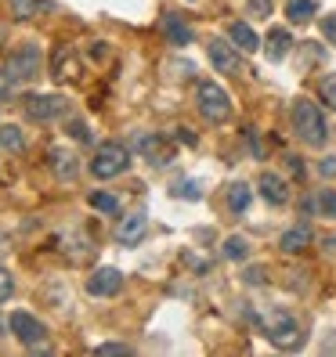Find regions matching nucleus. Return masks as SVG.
Wrapping results in <instances>:
<instances>
[{
  "mask_svg": "<svg viewBox=\"0 0 336 357\" xmlns=\"http://www.w3.org/2000/svg\"><path fill=\"white\" fill-rule=\"evenodd\" d=\"M293 130H297V137L304 144H311V148H322V144L329 141V126L322 119V108H318L315 102H308V97H300V102L293 105Z\"/></svg>",
  "mask_w": 336,
  "mask_h": 357,
  "instance_id": "obj_1",
  "label": "nucleus"
},
{
  "mask_svg": "<svg viewBox=\"0 0 336 357\" xmlns=\"http://www.w3.org/2000/svg\"><path fill=\"white\" fill-rule=\"evenodd\" d=\"M196 105L203 112V119H210V123H228L232 119V97H228V90H221V84H214V79H203L199 84Z\"/></svg>",
  "mask_w": 336,
  "mask_h": 357,
  "instance_id": "obj_2",
  "label": "nucleus"
},
{
  "mask_svg": "<svg viewBox=\"0 0 336 357\" xmlns=\"http://www.w3.org/2000/svg\"><path fill=\"white\" fill-rule=\"evenodd\" d=\"M264 332L279 350H300V343H304V332L290 311H271L264 318Z\"/></svg>",
  "mask_w": 336,
  "mask_h": 357,
  "instance_id": "obj_3",
  "label": "nucleus"
},
{
  "mask_svg": "<svg viewBox=\"0 0 336 357\" xmlns=\"http://www.w3.org/2000/svg\"><path fill=\"white\" fill-rule=\"evenodd\" d=\"M127 166H131V152H127V144H120V141L102 144L91 159V173L98 177V181H112V177H120Z\"/></svg>",
  "mask_w": 336,
  "mask_h": 357,
  "instance_id": "obj_4",
  "label": "nucleus"
},
{
  "mask_svg": "<svg viewBox=\"0 0 336 357\" xmlns=\"http://www.w3.org/2000/svg\"><path fill=\"white\" fill-rule=\"evenodd\" d=\"M40 65H44L40 47H37V44H22L19 51H11V55H8L4 73H8V79H11V84H26V79L40 76Z\"/></svg>",
  "mask_w": 336,
  "mask_h": 357,
  "instance_id": "obj_5",
  "label": "nucleus"
},
{
  "mask_svg": "<svg viewBox=\"0 0 336 357\" xmlns=\"http://www.w3.org/2000/svg\"><path fill=\"white\" fill-rule=\"evenodd\" d=\"M11 332L19 336V343H26L29 350H37V354H44L47 350V329H44V321H37L33 314H26V311H15L11 314Z\"/></svg>",
  "mask_w": 336,
  "mask_h": 357,
  "instance_id": "obj_6",
  "label": "nucleus"
},
{
  "mask_svg": "<svg viewBox=\"0 0 336 357\" xmlns=\"http://www.w3.org/2000/svg\"><path fill=\"white\" fill-rule=\"evenodd\" d=\"M22 108H26V116L33 123H51V119H58L62 112H66V97L62 94H29L22 102Z\"/></svg>",
  "mask_w": 336,
  "mask_h": 357,
  "instance_id": "obj_7",
  "label": "nucleus"
},
{
  "mask_svg": "<svg viewBox=\"0 0 336 357\" xmlns=\"http://www.w3.org/2000/svg\"><path fill=\"white\" fill-rule=\"evenodd\" d=\"M51 76L58 79V84H69V79H80V58L69 44H62L55 47V55H51Z\"/></svg>",
  "mask_w": 336,
  "mask_h": 357,
  "instance_id": "obj_8",
  "label": "nucleus"
},
{
  "mask_svg": "<svg viewBox=\"0 0 336 357\" xmlns=\"http://www.w3.org/2000/svg\"><path fill=\"white\" fill-rule=\"evenodd\" d=\"M120 289H123V274H120L116 267H98V271L87 278V292H91V296H98V300L116 296Z\"/></svg>",
  "mask_w": 336,
  "mask_h": 357,
  "instance_id": "obj_9",
  "label": "nucleus"
},
{
  "mask_svg": "<svg viewBox=\"0 0 336 357\" xmlns=\"http://www.w3.org/2000/svg\"><path fill=\"white\" fill-rule=\"evenodd\" d=\"M47 166H51V173L58 177V181H76L80 159L69 148H51V152H47Z\"/></svg>",
  "mask_w": 336,
  "mask_h": 357,
  "instance_id": "obj_10",
  "label": "nucleus"
},
{
  "mask_svg": "<svg viewBox=\"0 0 336 357\" xmlns=\"http://www.w3.org/2000/svg\"><path fill=\"white\" fill-rule=\"evenodd\" d=\"M145 231H149L145 213H131V217L116 227V242H120V246H138V242L145 238Z\"/></svg>",
  "mask_w": 336,
  "mask_h": 357,
  "instance_id": "obj_11",
  "label": "nucleus"
},
{
  "mask_svg": "<svg viewBox=\"0 0 336 357\" xmlns=\"http://www.w3.org/2000/svg\"><path fill=\"white\" fill-rule=\"evenodd\" d=\"M228 40L235 44V51H243V55H253L261 47V37L253 32V26H246V22H232L228 26Z\"/></svg>",
  "mask_w": 336,
  "mask_h": 357,
  "instance_id": "obj_12",
  "label": "nucleus"
},
{
  "mask_svg": "<svg viewBox=\"0 0 336 357\" xmlns=\"http://www.w3.org/2000/svg\"><path fill=\"white\" fill-rule=\"evenodd\" d=\"M163 37H167L174 47H185V44H192V29L185 26L181 15L167 11V15H163Z\"/></svg>",
  "mask_w": 336,
  "mask_h": 357,
  "instance_id": "obj_13",
  "label": "nucleus"
},
{
  "mask_svg": "<svg viewBox=\"0 0 336 357\" xmlns=\"http://www.w3.org/2000/svg\"><path fill=\"white\" fill-rule=\"evenodd\" d=\"M210 61H214V69H221V73H239V55H235V47L224 44V40L210 44Z\"/></svg>",
  "mask_w": 336,
  "mask_h": 357,
  "instance_id": "obj_14",
  "label": "nucleus"
},
{
  "mask_svg": "<svg viewBox=\"0 0 336 357\" xmlns=\"http://www.w3.org/2000/svg\"><path fill=\"white\" fill-rule=\"evenodd\" d=\"M290 47H293L290 32H286V29H271L268 40H264V55H268V61H282L286 55H290Z\"/></svg>",
  "mask_w": 336,
  "mask_h": 357,
  "instance_id": "obj_15",
  "label": "nucleus"
},
{
  "mask_svg": "<svg viewBox=\"0 0 336 357\" xmlns=\"http://www.w3.org/2000/svg\"><path fill=\"white\" fill-rule=\"evenodd\" d=\"M308 242H311V227L297 224V227H290V231L279 238V249L282 253H300V249H308Z\"/></svg>",
  "mask_w": 336,
  "mask_h": 357,
  "instance_id": "obj_16",
  "label": "nucleus"
},
{
  "mask_svg": "<svg viewBox=\"0 0 336 357\" xmlns=\"http://www.w3.org/2000/svg\"><path fill=\"white\" fill-rule=\"evenodd\" d=\"M257 188H261V195H264L271 206H282L286 199H290V191H286V181H282V177H275V173H264Z\"/></svg>",
  "mask_w": 336,
  "mask_h": 357,
  "instance_id": "obj_17",
  "label": "nucleus"
},
{
  "mask_svg": "<svg viewBox=\"0 0 336 357\" xmlns=\"http://www.w3.org/2000/svg\"><path fill=\"white\" fill-rule=\"evenodd\" d=\"M315 11H318L315 0H290V4H286V19L290 22H311Z\"/></svg>",
  "mask_w": 336,
  "mask_h": 357,
  "instance_id": "obj_18",
  "label": "nucleus"
},
{
  "mask_svg": "<svg viewBox=\"0 0 336 357\" xmlns=\"http://www.w3.org/2000/svg\"><path fill=\"white\" fill-rule=\"evenodd\" d=\"M250 199H253V191H250V184H243V181H235V184L228 188V209H232V213H246V206H250Z\"/></svg>",
  "mask_w": 336,
  "mask_h": 357,
  "instance_id": "obj_19",
  "label": "nucleus"
},
{
  "mask_svg": "<svg viewBox=\"0 0 336 357\" xmlns=\"http://www.w3.org/2000/svg\"><path fill=\"white\" fill-rule=\"evenodd\" d=\"M87 202H91V209H98V213H120V199L116 195H109V191H91L87 195Z\"/></svg>",
  "mask_w": 336,
  "mask_h": 357,
  "instance_id": "obj_20",
  "label": "nucleus"
},
{
  "mask_svg": "<svg viewBox=\"0 0 336 357\" xmlns=\"http://www.w3.org/2000/svg\"><path fill=\"white\" fill-rule=\"evenodd\" d=\"M0 148L19 155V152L26 148V137H22V130H19V126H0Z\"/></svg>",
  "mask_w": 336,
  "mask_h": 357,
  "instance_id": "obj_21",
  "label": "nucleus"
},
{
  "mask_svg": "<svg viewBox=\"0 0 336 357\" xmlns=\"http://www.w3.org/2000/svg\"><path fill=\"white\" fill-rule=\"evenodd\" d=\"M8 8H11V15L19 22H26V19H33V15L44 8V0H8Z\"/></svg>",
  "mask_w": 336,
  "mask_h": 357,
  "instance_id": "obj_22",
  "label": "nucleus"
},
{
  "mask_svg": "<svg viewBox=\"0 0 336 357\" xmlns=\"http://www.w3.org/2000/svg\"><path fill=\"white\" fill-rule=\"evenodd\" d=\"M318 97H322V105H329L336 112V76H322V84H318Z\"/></svg>",
  "mask_w": 336,
  "mask_h": 357,
  "instance_id": "obj_23",
  "label": "nucleus"
},
{
  "mask_svg": "<svg viewBox=\"0 0 336 357\" xmlns=\"http://www.w3.org/2000/svg\"><path fill=\"white\" fill-rule=\"evenodd\" d=\"M224 256H228V260H243L246 256V238L243 235H232L228 242H224Z\"/></svg>",
  "mask_w": 336,
  "mask_h": 357,
  "instance_id": "obj_24",
  "label": "nucleus"
},
{
  "mask_svg": "<svg viewBox=\"0 0 336 357\" xmlns=\"http://www.w3.org/2000/svg\"><path fill=\"white\" fill-rule=\"evenodd\" d=\"M318 213L336 220V191H318Z\"/></svg>",
  "mask_w": 336,
  "mask_h": 357,
  "instance_id": "obj_25",
  "label": "nucleus"
},
{
  "mask_svg": "<svg viewBox=\"0 0 336 357\" xmlns=\"http://www.w3.org/2000/svg\"><path fill=\"white\" fill-rule=\"evenodd\" d=\"M174 195H181V199H199V184L196 181H178L174 184Z\"/></svg>",
  "mask_w": 336,
  "mask_h": 357,
  "instance_id": "obj_26",
  "label": "nucleus"
},
{
  "mask_svg": "<svg viewBox=\"0 0 336 357\" xmlns=\"http://www.w3.org/2000/svg\"><path fill=\"white\" fill-rule=\"evenodd\" d=\"M69 134H73V141H80V144H87V141H91L87 123H80V119H69Z\"/></svg>",
  "mask_w": 336,
  "mask_h": 357,
  "instance_id": "obj_27",
  "label": "nucleus"
},
{
  "mask_svg": "<svg viewBox=\"0 0 336 357\" xmlns=\"http://www.w3.org/2000/svg\"><path fill=\"white\" fill-rule=\"evenodd\" d=\"M11 292H15V282H11V274H8L4 267H0V303H4V300L11 296Z\"/></svg>",
  "mask_w": 336,
  "mask_h": 357,
  "instance_id": "obj_28",
  "label": "nucleus"
},
{
  "mask_svg": "<svg viewBox=\"0 0 336 357\" xmlns=\"http://www.w3.org/2000/svg\"><path fill=\"white\" fill-rule=\"evenodd\" d=\"M322 32H326V40H329V44H336V11L322 19Z\"/></svg>",
  "mask_w": 336,
  "mask_h": 357,
  "instance_id": "obj_29",
  "label": "nucleus"
},
{
  "mask_svg": "<svg viewBox=\"0 0 336 357\" xmlns=\"http://www.w3.org/2000/svg\"><path fill=\"white\" fill-rule=\"evenodd\" d=\"M94 354H131V347H123V343H102Z\"/></svg>",
  "mask_w": 336,
  "mask_h": 357,
  "instance_id": "obj_30",
  "label": "nucleus"
},
{
  "mask_svg": "<svg viewBox=\"0 0 336 357\" xmlns=\"http://www.w3.org/2000/svg\"><path fill=\"white\" fill-rule=\"evenodd\" d=\"M318 173H322V177H336V155H326L322 166H318Z\"/></svg>",
  "mask_w": 336,
  "mask_h": 357,
  "instance_id": "obj_31",
  "label": "nucleus"
},
{
  "mask_svg": "<svg viewBox=\"0 0 336 357\" xmlns=\"http://www.w3.org/2000/svg\"><path fill=\"white\" fill-rule=\"evenodd\" d=\"M246 285H264V267H253V271H246Z\"/></svg>",
  "mask_w": 336,
  "mask_h": 357,
  "instance_id": "obj_32",
  "label": "nucleus"
},
{
  "mask_svg": "<svg viewBox=\"0 0 336 357\" xmlns=\"http://www.w3.org/2000/svg\"><path fill=\"white\" fill-rule=\"evenodd\" d=\"M105 55H109V51H105V44H91V58H94V61H102Z\"/></svg>",
  "mask_w": 336,
  "mask_h": 357,
  "instance_id": "obj_33",
  "label": "nucleus"
},
{
  "mask_svg": "<svg viewBox=\"0 0 336 357\" xmlns=\"http://www.w3.org/2000/svg\"><path fill=\"white\" fill-rule=\"evenodd\" d=\"M8 90H11V79H8V73H0V102L8 97Z\"/></svg>",
  "mask_w": 336,
  "mask_h": 357,
  "instance_id": "obj_34",
  "label": "nucleus"
},
{
  "mask_svg": "<svg viewBox=\"0 0 336 357\" xmlns=\"http://www.w3.org/2000/svg\"><path fill=\"white\" fill-rule=\"evenodd\" d=\"M178 141L181 144H196V134H192V130H178Z\"/></svg>",
  "mask_w": 336,
  "mask_h": 357,
  "instance_id": "obj_35",
  "label": "nucleus"
},
{
  "mask_svg": "<svg viewBox=\"0 0 336 357\" xmlns=\"http://www.w3.org/2000/svg\"><path fill=\"white\" fill-rule=\"evenodd\" d=\"M253 11H257V15H268V0H253Z\"/></svg>",
  "mask_w": 336,
  "mask_h": 357,
  "instance_id": "obj_36",
  "label": "nucleus"
},
{
  "mask_svg": "<svg viewBox=\"0 0 336 357\" xmlns=\"http://www.w3.org/2000/svg\"><path fill=\"white\" fill-rule=\"evenodd\" d=\"M286 162H290V173H300V159H297V155H290Z\"/></svg>",
  "mask_w": 336,
  "mask_h": 357,
  "instance_id": "obj_37",
  "label": "nucleus"
},
{
  "mask_svg": "<svg viewBox=\"0 0 336 357\" xmlns=\"http://www.w3.org/2000/svg\"><path fill=\"white\" fill-rule=\"evenodd\" d=\"M4 246H8V238H4V235H0V253H4Z\"/></svg>",
  "mask_w": 336,
  "mask_h": 357,
  "instance_id": "obj_38",
  "label": "nucleus"
},
{
  "mask_svg": "<svg viewBox=\"0 0 336 357\" xmlns=\"http://www.w3.org/2000/svg\"><path fill=\"white\" fill-rule=\"evenodd\" d=\"M326 246H329V249H336V238H329V242H326Z\"/></svg>",
  "mask_w": 336,
  "mask_h": 357,
  "instance_id": "obj_39",
  "label": "nucleus"
}]
</instances>
